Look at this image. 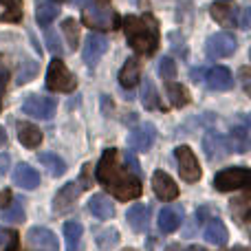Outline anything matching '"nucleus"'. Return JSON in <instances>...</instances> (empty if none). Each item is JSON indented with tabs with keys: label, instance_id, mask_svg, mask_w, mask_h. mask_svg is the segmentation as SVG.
Wrapping results in <instances>:
<instances>
[{
	"label": "nucleus",
	"instance_id": "f257e3e1",
	"mask_svg": "<svg viewBox=\"0 0 251 251\" xmlns=\"http://www.w3.org/2000/svg\"><path fill=\"white\" fill-rule=\"evenodd\" d=\"M95 178L115 196V199L124 201V203L139 199L143 192L141 181H139L137 174L122 168L119 154L115 148H110V150H106L104 154H101L100 163H97V168H95Z\"/></svg>",
	"mask_w": 251,
	"mask_h": 251
},
{
	"label": "nucleus",
	"instance_id": "f03ea898",
	"mask_svg": "<svg viewBox=\"0 0 251 251\" xmlns=\"http://www.w3.org/2000/svg\"><path fill=\"white\" fill-rule=\"evenodd\" d=\"M124 33L128 44L141 55H152L159 49V22L154 16H126Z\"/></svg>",
	"mask_w": 251,
	"mask_h": 251
},
{
	"label": "nucleus",
	"instance_id": "7ed1b4c3",
	"mask_svg": "<svg viewBox=\"0 0 251 251\" xmlns=\"http://www.w3.org/2000/svg\"><path fill=\"white\" fill-rule=\"evenodd\" d=\"M75 86H77V79L71 75V71L60 60V55H55L47 71V88L49 91H57V93H71V91H75Z\"/></svg>",
	"mask_w": 251,
	"mask_h": 251
},
{
	"label": "nucleus",
	"instance_id": "20e7f679",
	"mask_svg": "<svg viewBox=\"0 0 251 251\" xmlns=\"http://www.w3.org/2000/svg\"><path fill=\"white\" fill-rule=\"evenodd\" d=\"M84 22L91 29L97 31H106L113 26L115 22V13L110 9V0H93L86 9H84Z\"/></svg>",
	"mask_w": 251,
	"mask_h": 251
},
{
	"label": "nucleus",
	"instance_id": "39448f33",
	"mask_svg": "<svg viewBox=\"0 0 251 251\" xmlns=\"http://www.w3.org/2000/svg\"><path fill=\"white\" fill-rule=\"evenodd\" d=\"M251 183V172L243 165H236V168H225L214 176V187L218 192H234L240 187H247Z\"/></svg>",
	"mask_w": 251,
	"mask_h": 251
},
{
	"label": "nucleus",
	"instance_id": "423d86ee",
	"mask_svg": "<svg viewBox=\"0 0 251 251\" xmlns=\"http://www.w3.org/2000/svg\"><path fill=\"white\" fill-rule=\"evenodd\" d=\"M238 47V40L234 33L229 31H218V33L209 35L207 44H205V53H207L209 60H223V57H229L231 53Z\"/></svg>",
	"mask_w": 251,
	"mask_h": 251
},
{
	"label": "nucleus",
	"instance_id": "0eeeda50",
	"mask_svg": "<svg viewBox=\"0 0 251 251\" xmlns=\"http://www.w3.org/2000/svg\"><path fill=\"white\" fill-rule=\"evenodd\" d=\"M176 154V163H178V174H181L183 181L187 183H196L201 178V168L199 161H196V154L192 152L190 146H178L174 150Z\"/></svg>",
	"mask_w": 251,
	"mask_h": 251
},
{
	"label": "nucleus",
	"instance_id": "6e6552de",
	"mask_svg": "<svg viewBox=\"0 0 251 251\" xmlns=\"http://www.w3.org/2000/svg\"><path fill=\"white\" fill-rule=\"evenodd\" d=\"M22 113L33 119H51L55 113V101L44 95H29L22 101Z\"/></svg>",
	"mask_w": 251,
	"mask_h": 251
},
{
	"label": "nucleus",
	"instance_id": "1a4fd4ad",
	"mask_svg": "<svg viewBox=\"0 0 251 251\" xmlns=\"http://www.w3.org/2000/svg\"><path fill=\"white\" fill-rule=\"evenodd\" d=\"M26 245L31 251H60L55 234L47 227H31L26 234Z\"/></svg>",
	"mask_w": 251,
	"mask_h": 251
},
{
	"label": "nucleus",
	"instance_id": "9d476101",
	"mask_svg": "<svg viewBox=\"0 0 251 251\" xmlns=\"http://www.w3.org/2000/svg\"><path fill=\"white\" fill-rule=\"evenodd\" d=\"M106 49H108V40H106L104 35H100V33L88 35L86 42H84V49H82V57L88 69H95L97 62H100L101 55L106 53Z\"/></svg>",
	"mask_w": 251,
	"mask_h": 251
},
{
	"label": "nucleus",
	"instance_id": "9b49d317",
	"mask_svg": "<svg viewBox=\"0 0 251 251\" xmlns=\"http://www.w3.org/2000/svg\"><path fill=\"white\" fill-rule=\"evenodd\" d=\"M203 150L209 161H221L231 152V146H229V139L223 137V134L207 132L203 139Z\"/></svg>",
	"mask_w": 251,
	"mask_h": 251
},
{
	"label": "nucleus",
	"instance_id": "f8f14e48",
	"mask_svg": "<svg viewBox=\"0 0 251 251\" xmlns=\"http://www.w3.org/2000/svg\"><path fill=\"white\" fill-rule=\"evenodd\" d=\"M79 199V183H66L57 190L55 199H53V214H64L75 207V201Z\"/></svg>",
	"mask_w": 251,
	"mask_h": 251
},
{
	"label": "nucleus",
	"instance_id": "ddd939ff",
	"mask_svg": "<svg viewBox=\"0 0 251 251\" xmlns=\"http://www.w3.org/2000/svg\"><path fill=\"white\" fill-rule=\"evenodd\" d=\"M152 190H154L156 199L165 201V203H168V201H176V196H178L176 183H174L172 176H170L168 172H163V170L152 174Z\"/></svg>",
	"mask_w": 251,
	"mask_h": 251
},
{
	"label": "nucleus",
	"instance_id": "4468645a",
	"mask_svg": "<svg viewBox=\"0 0 251 251\" xmlns=\"http://www.w3.org/2000/svg\"><path fill=\"white\" fill-rule=\"evenodd\" d=\"M154 139H156V128L150 122L141 124L139 128H134L132 132L128 134L130 148H134V150H141V152L150 150L152 143H154Z\"/></svg>",
	"mask_w": 251,
	"mask_h": 251
},
{
	"label": "nucleus",
	"instance_id": "2eb2a0df",
	"mask_svg": "<svg viewBox=\"0 0 251 251\" xmlns=\"http://www.w3.org/2000/svg\"><path fill=\"white\" fill-rule=\"evenodd\" d=\"M212 18L223 26H236L238 22V7H236L231 0H218L209 7Z\"/></svg>",
	"mask_w": 251,
	"mask_h": 251
},
{
	"label": "nucleus",
	"instance_id": "dca6fc26",
	"mask_svg": "<svg viewBox=\"0 0 251 251\" xmlns=\"http://www.w3.org/2000/svg\"><path fill=\"white\" fill-rule=\"evenodd\" d=\"M183 223V209L178 205H165L159 212V229L163 234H172Z\"/></svg>",
	"mask_w": 251,
	"mask_h": 251
},
{
	"label": "nucleus",
	"instance_id": "f3484780",
	"mask_svg": "<svg viewBox=\"0 0 251 251\" xmlns=\"http://www.w3.org/2000/svg\"><path fill=\"white\" fill-rule=\"evenodd\" d=\"M205 84H207L212 91H229L234 86V77H231L229 69L225 66H214V69L207 71L205 75Z\"/></svg>",
	"mask_w": 251,
	"mask_h": 251
},
{
	"label": "nucleus",
	"instance_id": "a211bd4d",
	"mask_svg": "<svg viewBox=\"0 0 251 251\" xmlns=\"http://www.w3.org/2000/svg\"><path fill=\"white\" fill-rule=\"evenodd\" d=\"M126 221H128L130 229L137 231V234H141V231L148 229V223H150V207L148 205H132V207L126 212Z\"/></svg>",
	"mask_w": 251,
	"mask_h": 251
},
{
	"label": "nucleus",
	"instance_id": "6ab92c4d",
	"mask_svg": "<svg viewBox=\"0 0 251 251\" xmlns=\"http://www.w3.org/2000/svg\"><path fill=\"white\" fill-rule=\"evenodd\" d=\"M13 183L20 185L22 190H35L40 185V174L29 163H20L13 170Z\"/></svg>",
	"mask_w": 251,
	"mask_h": 251
},
{
	"label": "nucleus",
	"instance_id": "aec40b11",
	"mask_svg": "<svg viewBox=\"0 0 251 251\" xmlns=\"http://www.w3.org/2000/svg\"><path fill=\"white\" fill-rule=\"evenodd\" d=\"M88 209H91V214L97 216L100 221H108V218L115 216V205L110 203V199L104 194H93L91 201H88Z\"/></svg>",
	"mask_w": 251,
	"mask_h": 251
},
{
	"label": "nucleus",
	"instance_id": "412c9836",
	"mask_svg": "<svg viewBox=\"0 0 251 251\" xmlns=\"http://www.w3.org/2000/svg\"><path fill=\"white\" fill-rule=\"evenodd\" d=\"M60 13V4L53 0H35V20L40 26H49Z\"/></svg>",
	"mask_w": 251,
	"mask_h": 251
},
{
	"label": "nucleus",
	"instance_id": "4be33fe9",
	"mask_svg": "<svg viewBox=\"0 0 251 251\" xmlns=\"http://www.w3.org/2000/svg\"><path fill=\"white\" fill-rule=\"evenodd\" d=\"M139 79H141V66H139V62L134 57H128L126 64L122 66V71H119V84L130 91V88L137 86Z\"/></svg>",
	"mask_w": 251,
	"mask_h": 251
},
{
	"label": "nucleus",
	"instance_id": "5701e85b",
	"mask_svg": "<svg viewBox=\"0 0 251 251\" xmlns=\"http://www.w3.org/2000/svg\"><path fill=\"white\" fill-rule=\"evenodd\" d=\"M203 238L207 240L209 245H216V247H223V245L227 243V238H229L225 223H223L221 218H212V221H209V225L205 227Z\"/></svg>",
	"mask_w": 251,
	"mask_h": 251
},
{
	"label": "nucleus",
	"instance_id": "b1692460",
	"mask_svg": "<svg viewBox=\"0 0 251 251\" xmlns=\"http://www.w3.org/2000/svg\"><path fill=\"white\" fill-rule=\"evenodd\" d=\"M18 141L25 148H29V150H35L42 143V132L33 124L22 122V124H18Z\"/></svg>",
	"mask_w": 251,
	"mask_h": 251
},
{
	"label": "nucleus",
	"instance_id": "393cba45",
	"mask_svg": "<svg viewBox=\"0 0 251 251\" xmlns=\"http://www.w3.org/2000/svg\"><path fill=\"white\" fill-rule=\"evenodd\" d=\"M38 161L47 168V172L51 174V176H62V174L66 172V163L62 156H57L55 152H40L38 154Z\"/></svg>",
	"mask_w": 251,
	"mask_h": 251
},
{
	"label": "nucleus",
	"instance_id": "a878e982",
	"mask_svg": "<svg viewBox=\"0 0 251 251\" xmlns=\"http://www.w3.org/2000/svg\"><path fill=\"white\" fill-rule=\"evenodd\" d=\"M95 243H97V247H100L101 251H110L113 247H117L119 231L115 229V227H104V229H100L95 234Z\"/></svg>",
	"mask_w": 251,
	"mask_h": 251
},
{
	"label": "nucleus",
	"instance_id": "bb28decb",
	"mask_svg": "<svg viewBox=\"0 0 251 251\" xmlns=\"http://www.w3.org/2000/svg\"><path fill=\"white\" fill-rule=\"evenodd\" d=\"M82 223L71 221L64 225V238H66V251H77L79 247V238H82Z\"/></svg>",
	"mask_w": 251,
	"mask_h": 251
},
{
	"label": "nucleus",
	"instance_id": "cd10ccee",
	"mask_svg": "<svg viewBox=\"0 0 251 251\" xmlns=\"http://www.w3.org/2000/svg\"><path fill=\"white\" fill-rule=\"evenodd\" d=\"M165 91H168V97H170V101H172V106H176V108L190 104V93H187V88L181 86V84H174L172 79H170Z\"/></svg>",
	"mask_w": 251,
	"mask_h": 251
},
{
	"label": "nucleus",
	"instance_id": "c85d7f7f",
	"mask_svg": "<svg viewBox=\"0 0 251 251\" xmlns=\"http://www.w3.org/2000/svg\"><path fill=\"white\" fill-rule=\"evenodd\" d=\"M141 100H143V106L148 110H154V108H161L159 104V93H156L154 84H152L150 77L143 79V91H141Z\"/></svg>",
	"mask_w": 251,
	"mask_h": 251
},
{
	"label": "nucleus",
	"instance_id": "c756f323",
	"mask_svg": "<svg viewBox=\"0 0 251 251\" xmlns=\"http://www.w3.org/2000/svg\"><path fill=\"white\" fill-rule=\"evenodd\" d=\"M4 7V13L0 16L2 22H20L22 20V2L20 0H0Z\"/></svg>",
	"mask_w": 251,
	"mask_h": 251
},
{
	"label": "nucleus",
	"instance_id": "7c9ffc66",
	"mask_svg": "<svg viewBox=\"0 0 251 251\" xmlns=\"http://www.w3.org/2000/svg\"><path fill=\"white\" fill-rule=\"evenodd\" d=\"M62 33H64L71 49H75L79 44V25L75 22V18H66V20L62 22Z\"/></svg>",
	"mask_w": 251,
	"mask_h": 251
},
{
	"label": "nucleus",
	"instance_id": "2f4dec72",
	"mask_svg": "<svg viewBox=\"0 0 251 251\" xmlns=\"http://www.w3.org/2000/svg\"><path fill=\"white\" fill-rule=\"evenodd\" d=\"M2 216H4V221H9V223H22L25 221V207H22V201L16 199L13 203H7L2 207Z\"/></svg>",
	"mask_w": 251,
	"mask_h": 251
},
{
	"label": "nucleus",
	"instance_id": "473e14b6",
	"mask_svg": "<svg viewBox=\"0 0 251 251\" xmlns=\"http://www.w3.org/2000/svg\"><path fill=\"white\" fill-rule=\"evenodd\" d=\"M231 148H234V152H247L249 148V139H247V128H234V132H231Z\"/></svg>",
	"mask_w": 251,
	"mask_h": 251
},
{
	"label": "nucleus",
	"instance_id": "72a5a7b5",
	"mask_svg": "<svg viewBox=\"0 0 251 251\" xmlns=\"http://www.w3.org/2000/svg\"><path fill=\"white\" fill-rule=\"evenodd\" d=\"M35 73H38V62H33V60H25L22 62V66H20V73H18V84H26V82H31V79L35 77Z\"/></svg>",
	"mask_w": 251,
	"mask_h": 251
},
{
	"label": "nucleus",
	"instance_id": "f704fd0d",
	"mask_svg": "<svg viewBox=\"0 0 251 251\" xmlns=\"http://www.w3.org/2000/svg\"><path fill=\"white\" fill-rule=\"evenodd\" d=\"M0 249L2 251H16L18 249V234L16 231L0 227Z\"/></svg>",
	"mask_w": 251,
	"mask_h": 251
},
{
	"label": "nucleus",
	"instance_id": "c9c22d12",
	"mask_svg": "<svg viewBox=\"0 0 251 251\" xmlns=\"http://www.w3.org/2000/svg\"><path fill=\"white\" fill-rule=\"evenodd\" d=\"M159 75L165 79V82L174 79L176 77V62H174L172 57H163V60L159 62Z\"/></svg>",
	"mask_w": 251,
	"mask_h": 251
},
{
	"label": "nucleus",
	"instance_id": "e433bc0d",
	"mask_svg": "<svg viewBox=\"0 0 251 251\" xmlns=\"http://www.w3.org/2000/svg\"><path fill=\"white\" fill-rule=\"evenodd\" d=\"M44 42H47L49 51L55 53V55H62V51H64V47H62V40L60 35L55 33V31H47V35H44Z\"/></svg>",
	"mask_w": 251,
	"mask_h": 251
},
{
	"label": "nucleus",
	"instance_id": "4c0bfd02",
	"mask_svg": "<svg viewBox=\"0 0 251 251\" xmlns=\"http://www.w3.org/2000/svg\"><path fill=\"white\" fill-rule=\"evenodd\" d=\"M124 159H126V165H130V172H134L139 176V174H141V168H139V161H137V156H134V152L132 150H126L124 152Z\"/></svg>",
	"mask_w": 251,
	"mask_h": 251
},
{
	"label": "nucleus",
	"instance_id": "58836bf2",
	"mask_svg": "<svg viewBox=\"0 0 251 251\" xmlns=\"http://www.w3.org/2000/svg\"><path fill=\"white\" fill-rule=\"evenodd\" d=\"M91 170H93V165H84L82 178H79V187H91Z\"/></svg>",
	"mask_w": 251,
	"mask_h": 251
},
{
	"label": "nucleus",
	"instance_id": "ea45409f",
	"mask_svg": "<svg viewBox=\"0 0 251 251\" xmlns=\"http://www.w3.org/2000/svg\"><path fill=\"white\" fill-rule=\"evenodd\" d=\"M7 88V71H0V110H2V97Z\"/></svg>",
	"mask_w": 251,
	"mask_h": 251
},
{
	"label": "nucleus",
	"instance_id": "a19ab883",
	"mask_svg": "<svg viewBox=\"0 0 251 251\" xmlns=\"http://www.w3.org/2000/svg\"><path fill=\"white\" fill-rule=\"evenodd\" d=\"M240 26H243V29H249V9H245V11H243V20H240Z\"/></svg>",
	"mask_w": 251,
	"mask_h": 251
},
{
	"label": "nucleus",
	"instance_id": "79ce46f5",
	"mask_svg": "<svg viewBox=\"0 0 251 251\" xmlns=\"http://www.w3.org/2000/svg\"><path fill=\"white\" fill-rule=\"evenodd\" d=\"M7 165H9V156L4 154L2 159H0V174H4V172H7Z\"/></svg>",
	"mask_w": 251,
	"mask_h": 251
},
{
	"label": "nucleus",
	"instance_id": "37998d69",
	"mask_svg": "<svg viewBox=\"0 0 251 251\" xmlns=\"http://www.w3.org/2000/svg\"><path fill=\"white\" fill-rule=\"evenodd\" d=\"M192 77H194V82H201V77H203V69H194L192 71Z\"/></svg>",
	"mask_w": 251,
	"mask_h": 251
},
{
	"label": "nucleus",
	"instance_id": "c03bdc74",
	"mask_svg": "<svg viewBox=\"0 0 251 251\" xmlns=\"http://www.w3.org/2000/svg\"><path fill=\"white\" fill-rule=\"evenodd\" d=\"M4 143H7V132H4V128L0 126V148H2Z\"/></svg>",
	"mask_w": 251,
	"mask_h": 251
},
{
	"label": "nucleus",
	"instance_id": "a18cd8bd",
	"mask_svg": "<svg viewBox=\"0 0 251 251\" xmlns=\"http://www.w3.org/2000/svg\"><path fill=\"white\" fill-rule=\"evenodd\" d=\"M73 2H75V4H82V2H84V0H73Z\"/></svg>",
	"mask_w": 251,
	"mask_h": 251
},
{
	"label": "nucleus",
	"instance_id": "49530a36",
	"mask_svg": "<svg viewBox=\"0 0 251 251\" xmlns=\"http://www.w3.org/2000/svg\"><path fill=\"white\" fill-rule=\"evenodd\" d=\"M53 2H57V4H60V2H64V0H53Z\"/></svg>",
	"mask_w": 251,
	"mask_h": 251
},
{
	"label": "nucleus",
	"instance_id": "de8ad7c7",
	"mask_svg": "<svg viewBox=\"0 0 251 251\" xmlns=\"http://www.w3.org/2000/svg\"><path fill=\"white\" fill-rule=\"evenodd\" d=\"M124 251H137V249H124Z\"/></svg>",
	"mask_w": 251,
	"mask_h": 251
}]
</instances>
